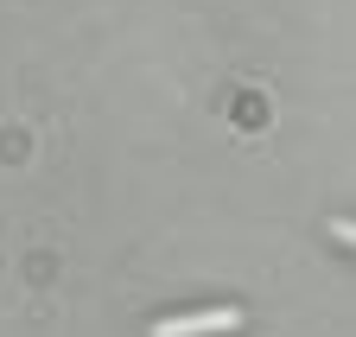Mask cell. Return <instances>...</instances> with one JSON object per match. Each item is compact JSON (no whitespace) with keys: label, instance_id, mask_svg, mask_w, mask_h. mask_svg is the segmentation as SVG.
Here are the masks:
<instances>
[{"label":"cell","instance_id":"1","mask_svg":"<svg viewBox=\"0 0 356 337\" xmlns=\"http://www.w3.org/2000/svg\"><path fill=\"white\" fill-rule=\"evenodd\" d=\"M242 312L236 306H216V312H185V318H159L153 337H222V331H236Z\"/></svg>","mask_w":356,"mask_h":337}]
</instances>
